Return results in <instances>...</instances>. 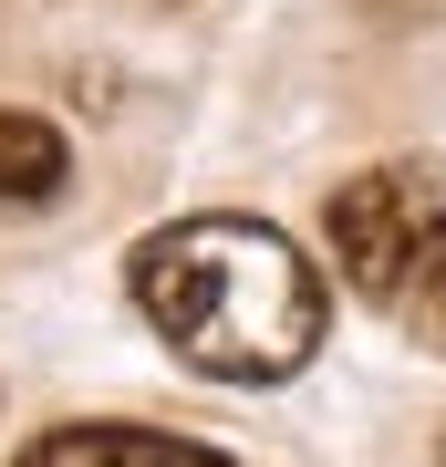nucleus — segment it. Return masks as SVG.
<instances>
[{
    "instance_id": "nucleus-1",
    "label": "nucleus",
    "mask_w": 446,
    "mask_h": 467,
    "mask_svg": "<svg viewBox=\"0 0 446 467\" xmlns=\"http://www.w3.org/2000/svg\"><path fill=\"white\" fill-rule=\"evenodd\" d=\"M135 312L187 374L218 384H291L322 353V281L260 218H177L135 250Z\"/></svg>"
},
{
    "instance_id": "nucleus-2",
    "label": "nucleus",
    "mask_w": 446,
    "mask_h": 467,
    "mask_svg": "<svg viewBox=\"0 0 446 467\" xmlns=\"http://www.w3.org/2000/svg\"><path fill=\"white\" fill-rule=\"evenodd\" d=\"M322 229H332V260H343V281L364 301H415L426 270L446 260V167L395 156V167L343 177Z\"/></svg>"
},
{
    "instance_id": "nucleus-3",
    "label": "nucleus",
    "mask_w": 446,
    "mask_h": 467,
    "mask_svg": "<svg viewBox=\"0 0 446 467\" xmlns=\"http://www.w3.org/2000/svg\"><path fill=\"white\" fill-rule=\"evenodd\" d=\"M11 467H229V457L198 447V436H166V426H52Z\"/></svg>"
},
{
    "instance_id": "nucleus-4",
    "label": "nucleus",
    "mask_w": 446,
    "mask_h": 467,
    "mask_svg": "<svg viewBox=\"0 0 446 467\" xmlns=\"http://www.w3.org/2000/svg\"><path fill=\"white\" fill-rule=\"evenodd\" d=\"M63 177H73L63 125H52V115H21V104H0V208H42Z\"/></svg>"
},
{
    "instance_id": "nucleus-5",
    "label": "nucleus",
    "mask_w": 446,
    "mask_h": 467,
    "mask_svg": "<svg viewBox=\"0 0 446 467\" xmlns=\"http://www.w3.org/2000/svg\"><path fill=\"white\" fill-rule=\"evenodd\" d=\"M405 322H415V333H426V343L446 353V260L426 270V291H415V301H405Z\"/></svg>"
},
{
    "instance_id": "nucleus-6",
    "label": "nucleus",
    "mask_w": 446,
    "mask_h": 467,
    "mask_svg": "<svg viewBox=\"0 0 446 467\" xmlns=\"http://www.w3.org/2000/svg\"><path fill=\"white\" fill-rule=\"evenodd\" d=\"M436 467H446V447H436Z\"/></svg>"
}]
</instances>
